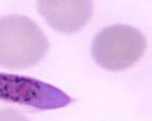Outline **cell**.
Here are the masks:
<instances>
[{"label": "cell", "mask_w": 152, "mask_h": 121, "mask_svg": "<svg viewBox=\"0 0 152 121\" xmlns=\"http://www.w3.org/2000/svg\"><path fill=\"white\" fill-rule=\"evenodd\" d=\"M0 121H29V120L21 113L15 112V110L4 109L0 110Z\"/></svg>", "instance_id": "5b68a950"}, {"label": "cell", "mask_w": 152, "mask_h": 121, "mask_svg": "<svg viewBox=\"0 0 152 121\" xmlns=\"http://www.w3.org/2000/svg\"><path fill=\"white\" fill-rule=\"evenodd\" d=\"M48 40L40 26L28 17H0V66L25 69L46 57Z\"/></svg>", "instance_id": "6da1fadb"}, {"label": "cell", "mask_w": 152, "mask_h": 121, "mask_svg": "<svg viewBox=\"0 0 152 121\" xmlns=\"http://www.w3.org/2000/svg\"><path fill=\"white\" fill-rule=\"evenodd\" d=\"M0 101L29 106L36 110L65 107L73 101L64 91L32 77L0 73Z\"/></svg>", "instance_id": "3957f363"}, {"label": "cell", "mask_w": 152, "mask_h": 121, "mask_svg": "<svg viewBox=\"0 0 152 121\" xmlns=\"http://www.w3.org/2000/svg\"><path fill=\"white\" fill-rule=\"evenodd\" d=\"M147 39L130 25H112L101 29L91 43V57L98 66L111 72L132 68L142 58Z\"/></svg>", "instance_id": "7a4b0ae2"}, {"label": "cell", "mask_w": 152, "mask_h": 121, "mask_svg": "<svg viewBox=\"0 0 152 121\" xmlns=\"http://www.w3.org/2000/svg\"><path fill=\"white\" fill-rule=\"evenodd\" d=\"M37 11L53 29L61 33H75L84 28L93 15V3L77 1H39Z\"/></svg>", "instance_id": "277c9868"}]
</instances>
